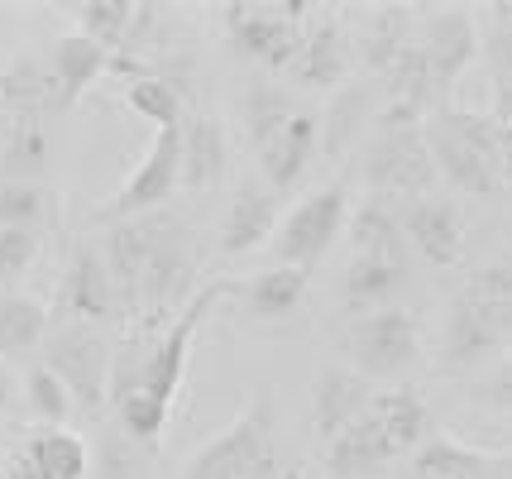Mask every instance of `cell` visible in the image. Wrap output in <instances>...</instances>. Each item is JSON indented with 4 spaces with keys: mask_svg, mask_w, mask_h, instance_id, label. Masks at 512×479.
Masks as SVG:
<instances>
[{
    "mask_svg": "<svg viewBox=\"0 0 512 479\" xmlns=\"http://www.w3.org/2000/svg\"><path fill=\"white\" fill-rule=\"evenodd\" d=\"M101 259L111 269L120 317H130V331H163L197 293V235L168 206L115 221Z\"/></svg>",
    "mask_w": 512,
    "mask_h": 479,
    "instance_id": "1",
    "label": "cell"
},
{
    "mask_svg": "<svg viewBox=\"0 0 512 479\" xmlns=\"http://www.w3.org/2000/svg\"><path fill=\"white\" fill-rule=\"evenodd\" d=\"M240 293V283L230 278H211L206 288L192 293V302L182 307L178 317L168 321L154 336V350H149V365H144V384L130 403H120L115 417H120V432L139 441V446H158L163 432H168V417H173V403H178V388L187 379V360H192V341L197 331L211 321V312L221 307L225 297Z\"/></svg>",
    "mask_w": 512,
    "mask_h": 479,
    "instance_id": "2",
    "label": "cell"
},
{
    "mask_svg": "<svg viewBox=\"0 0 512 479\" xmlns=\"http://www.w3.org/2000/svg\"><path fill=\"white\" fill-rule=\"evenodd\" d=\"M436 178H446L455 192L465 197H498L508 192V173H503V130L489 111H460V106H441L426 115L422 125Z\"/></svg>",
    "mask_w": 512,
    "mask_h": 479,
    "instance_id": "3",
    "label": "cell"
},
{
    "mask_svg": "<svg viewBox=\"0 0 512 479\" xmlns=\"http://www.w3.org/2000/svg\"><path fill=\"white\" fill-rule=\"evenodd\" d=\"M288 470L292 460H283L273 441V398L259 388L225 432L187 456L182 479H283Z\"/></svg>",
    "mask_w": 512,
    "mask_h": 479,
    "instance_id": "4",
    "label": "cell"
},
{
    "mask_svg": "<svg viewBox=\"0 0 512 479\" xmlns=\"http://www.w3.org/2000/svg\"><path fill=\"white\" fill-rule=\"evenodd\" d=\"M44 369L67 388L72 408L87 417L106 412V374H111V341L82 321H48Z\"/></svg>",
    "mask_w": 512,
    "mask_h": 479,
    "instance_id": "5",
    "label": "cell"
},
{
    "mask_svg": "<svg viewBox=\"0 0 512 479\" xmlns=\"http://www.w3.org/2000/svg\"><path fill=\"white\" fill-rule=\"evenodd\" d=\"M345 226H350V187L345 183L316 187L312 197H302V202L278 221L273 240H268L273 264H288V269L312 274L316 264L331 254L335 240L345 235Z\"/></svg>",
    "mask_w": 512,
    "mask_h": 479,
    "instance_id": "6",
    "label": "cell"
},
{
    "mask_svg": "<svg viewBox=\"0 0 512 479\" xmlns=\"http://www.w3.org/2000/svg\"><path fill=\"white\" fill-rule=\"evenodd\" d=\"M340 345L350 355V369H359L369 384L374 379H402L422 360V321L412 307L393 302V307L369 312V317H350Z\"/></svg>",
    "mask_w": 512,
    "mask_h": 479,
    "instance_id": "7",
    "label": "cell"
},
{
    "mask_svg": "<svg viewBox=\"0 0 512 479\" xmlns=\"http://www.w3.org/2000/svg\"><path fill=\"white\" fill-rule=\"evenodd\" d=\"M312 15L307 0H288V5H225L221 29L225 39L254 58L268 72H288L302 44V24Z\"/></svg>",
    "mask_w": 512,
    "mask_h": 479,
    "instance_id": "8",
    "label": "cell"
},
{
    "mask_svg": "<svg viewBox=\"0 0 512 479\" xmlns=\"http://www.w3.org/2000/svg\"><path fill=\"white\" fill-rule=\"evenodd\" d=\"M364 183L379 202H388V197H402V202L436 197V163H431L422 125L417 130H379L374 144L364 149Z\"/></svg>",
    "mask_w": 512,
    "mask_h": 479,
    "instance_id": "9",
    "label": "cell"
},
{
    "mask_svg": "<svg viewBox=\"0 0 512 479\" xmlns=\"http://www.w3.org/2000/svg\"><path fill=\"white\" fill-rule=\"evenodd\" d=\"M508 350V312L479 283H465L446 317V369H474Z\"/></svg>",
    "mask_w": 512,
    "mask_h": 479,
    "instance_id": "10",
    "label": "cell"
},
{
    "mask_svg": "<svg viewBox=\"0 0 512 479\" xmlns=\"http://www.w3.org/2000/svg\"><path fill=\"white\" fill-rule=\"evenodd\" d=\"M182 187V144H178V125L173 130H158L149 154L134 163V173L111 192V202L101 206L106 221H130V216H149L158 206H168V197Z\"/></svg>",
    "mask_w": 512,
    "mask_h": 479,
    "instance_id": "11",
    "label": "cell"
},
{
    "mask_svg": "<svg viewBox=\"0 0 512 479\" xmlns=\"http://www.w3.org/2000/svg\"><path fill=\"white\" fill-rule=\"evenodd\" d=\"M417 44H422L426 63H431V82H436V101L460 82L479 53V24L465 10H436V15H417Z\"/></svg>",
    "mask_w": 512,
    "mask_h": 479,
    "instance_id": "12",
    "label": "cell"
},
{
    "mask_svg": "<svg viewBox=\"0 0 512 479\" xmlns=\"http://www.w3.org/2000/svg\"><path fill=\"white\" fill-rule=\"evenodd\" d=\"M58 307H63L58 321H82V326H96V331L120 317V297H115L111 269H106L101 250H91V245L72 250L63 288H58Z\"/></svg>",
    "mask_w": 512,
    "mask_h": 479,
    "instance_id": "13",
    "label": "cell"
},
{
    "mask_svg": "<svg viewBox=\"0 0 512 479\" xmlns=\"http://www.w3.org/2000/svg\"><path fill=\"white\" fill-rule=\"evenodd\" d=\"M288 77L297 87H345L350 82V34H345V24L335 20V15H307L302 24V44H297V58H292Z\"/></svg>",
    "mask_w": 512,
    "mask_h": 479,
    "instance_id": "14",
    "label": "cell"
},
{
    "mask_svg": "<svg viewBox=\"0 0 512 479\" xmlns=\"http://www.w3.org/2000/svg\"><path fill=\"white\" fill-rule=\"evenodd\" d=\"M402 240L436 269H455L465 259V216L450 197H422L402 206Z\"/></svg>",
    "mask_w": 512,
    "mask_h": 479,
    "instance_id": "15",
    "label": "cell"
},
{
    "mask_svg": "<svg viewBox=\"0 0 512 479\" xmlns=\"http://www.w3.org/2000/svg\"><path fill=\"white\" fill-rule=\"evenodd\" d=\"M316 144H321V115H316L312 106H297L288 125L268 139L264 149H254V154H259V168H264L268 192L283 197V192H292V187L302 183L307 163L316 159Z\"/></svg>",
    "mask_w": 512,
    "mask_h": 479,
    "instance_id": "16",
    "label": "cell"
},
{
    "mask_svg": "<svg viewBox=\"0 0 512 479\" xmlns=\"http://www.w3.org/2000/svg\"><path fill=\"white\" fill-rule=\"evenodd\" d=\"M374 403V384L350 365H326L312 379V432L321 441L340 436L350 422H359Z\"/></svg>",
    "mask_w": 512,
    "mask_h": 479,
    "instance_id": "17",
    "label": "cell"
},
{
    "mask_svg": "<svg viewBox=\"0 0 512 479\" xmlns=\"http://www.w3.org/2000/svg\"><path fill=\"white\" fill-rule=\"evenodd\" d=\"M393 460H398V446L374 422V412H364L359 422H350L340 436L326 441V470L335 479H379Z\"/></svg>",
    "mask_w": 512,
    "mask_h": 479,
    "instance_id": "18",
    "label": "cell"
},
{
    "mask_svg": "<svg viewBox=\"0 0 512 479\" xmlns=\"http://www.w3.org/2000/svg\"><path fill=\"white\" fill-rule=\"evenodd\" d=\"M178 144H182V187H216L225 178V163H230V139H225L221 115L211 111H182L178 125Z\"/></svg>",
    "mask_w": 512,
    "mask_h": 479,
    "instance_id": "19",
    "label": "cell"
},
{
    "mask_svg": "<svg viewBox=\"0 0 512 479\" xmlns=\"http://www.w3.org/2000/svg\"><path fill=\"white\" fill-rule=\"evenodd\" d=\"M278 230V192H268L264 183H245L221 216V254L225 259H240V254L259 250L273 240Z\"/></svg>",
    "mask_w": 512,
    "mask_h": 479,
    "instance_id": "20",
    "label": "cell"
},
{
    "mask_svg": "<svg viewBox=\"0 0 512 479\" xmlns=\"http://www.w3.org/2000/svg\"><path fill=\"white\" fill-rule=\"evenodd\" d=\"M374 101H379V82H345L340 92L331 96V106L321 115V154L326 159H345L359 144L364 125L374 120Z\"/></svg>",
    "mask_w": 512,
    "mask_h": 479,
    "instance_id": "21",
    "label": "cell"
},
{
    "mask_svg": "<svg viewBox=\"0 0 512 479\" xmlns=\"http://www.w3.org/2000/svg\"><path fill=\"white\" fill-rule=\"evenodd\" d=\"M402 288H407V264H388V259H350V269L340 278V297L350 317L393 307Z\"/></svg>",
    "mask_w": 512,
    "mask_h": 479,
    "instance_id": "22",
    "label": "cell"
},
{
    "mask_svg": "<svg viewBox=\"0 0 512 479\" xmlns=\"http://www.w3.org/2000/svg\"><path fill=\"white\" fill-rule=\"evenodd\" d=\"M369 412H374V422H379L383 432H388V441L398 446V456H407V451H417L426 436L436 432V422H431V408H426V398L417 393V388H379L374 393V403H369Z\"/></svg>",
    "mask_w": 512,
    "mask_h": 479,
    "instance_id": "23",
    "label": "cell"
},
{
    "mask_svg": "<svg viewBox=\"0 0 512 479\" xmlns=\"http://www.w3.org/2000/svg\"><path fill=\"white\" fill-rule=\"evenodd\" d=\"M111 68V53L87 39V34H63V39H53V53H48V72H53V82H58V96H63V106H72L77 96L87 92L91 82L101 77V72Z\"/></svg>",
    "mask_w": 512,
    "mask_h": 479,
    "instance_id": "24",
    "label": "cell"
},
{
    "mask_svg": "<svg viewBox=\"0 0 512 479\" xmlns=\"http://www.w3.org/2000/svg\"><path fill=\"white\" fill-rule=\"evenodd\" d=\"M53 159V144L39 115H15L0 139V183H39V173Z\"/></svg>",
    "mask_w": 512,
    "mask_h": 479,
    "instance_id": "25",
    "label": "cell"
},
{
    "mask_svg": "<svg viewBox=\"0 0 512 479\" xmlns=\"http://www.w3.org/2000/svg\"><path fill=\"white\" fill-rule=\"evenodd\" d=\"M493 465V451L465 446L446 432H431L412 451V479H484Z\"/></svg>",
    "mask_w": 512,
    "mask_h": 479,
    "instance_id": "26",
    "label": "cell"
},
{
    "mask_svg": "<svg viewBox=\"0 0 512 479\" xmlns=\"http://www.w3.org/2000/svg\"><path fill=\"white\" fill-rule=\"evenodd\" d=\"M350 245H355V259H388V264H407V240H402V221L398 211L379 197L350 211Z\"/></svg>",
    "mask_w": 512,
    "mask_h": 479,
    "instance_id": "27",
    "label": "cell"
},
{
    "mask_svg": "<svg viewBox=\"0 0 512 479\" xmlns=\"http://www.w3.org/2000/svg\"><path fill=\"white\" fill-rule=\"evenodd\" d=\"M240 302L254 321H283L302 307L307 297V274L302 269H288V264H273L264 274H254L249 283H240Z\"/></svg>",
    "mask_w": 512,
    "mask_h": 479,
    "instance_id": "28",
    "label": "cell"
},
{
    "mask_svg": "<svg viewBox=\"0 0 512 479\" xmlns=\"http://www.w3.org/2000/svg\"><path fill=\"white\" fill-rule=\"evenodd\" d=\"M24 460H29V470L34 479H87L91 470V451L82 436L63 432V427H44V432H34L24 441Z\"/></svg>",
    "mask_w": 512,
    "mask_h": 479,
    "instance_id": "29",
    "label": "cell"
},
{
    "mask_svg": "<svg viewBox=\"0 0 512 479\" xmlns=\"http://www.w3.org/2000/svg\"><path fill=\"white\" fill-rule=\"evenodd\" d=\"M48 312L39 297L29 293H5L0 297V360L10 365V360H24V355H34L48 336Z\"/></svg>",
    "mask_w": 512,
    "mask_h": 479,
    "instance_id": "30",
    "label": "cell"
},
{
    "mask_svg": "<svg viewBox=\"0 0 512 479\" xmlns=\"http://www.w3.org/2000/svg\"><path fill=\"white\" fill-rule=\"evenodd\" d=\"M412 34H417V15H412V10H374V15L364 20L359 53H364V68H369L374 82L393 68V58L412 44Z\"/></svg>",
    "mask_w": 512,
    "mask_h": 479,
    "instance_id": "31",
    "label": "cell"
},
{
    "mask_svg": "<svg viewBox=\"0 0 512 479\" xmlns=\"http://www.w3.org/2000/svg\"><path fill=\"white\" fill-rule=\"evenodd\" d=\"M53 101H63L58 96V82H53V72H48V63H15V68L0 77V106L10 111V120L15 115H44Z\"/></svg>",
    "mask_w": 512,
    "mask_h": 479,
    "instance_id": "32",
    "label": "cell"
},
{
    "mask_svg": "<svg viewBox=\"0 0 512 479\" xmlns=\"http://www.w3.org/2000/svg\"><path fill=\"white\" fill-rule=\"evenodd\" d=\"M240 111H245L249 144H254V149H264L268 139H273L292 120L297 101H292V92H288V87H278V82H254V87L245 92V101H240Z\"/></svg>",
    "mask_w": 512,
    "mask_h": 479,
    "instance_id": "33",
    "label": "cell"
},
{
    "mask_svg": "<svg viewBox=\"0 0 512 479\" xmlns=\"http://www.w3.org/2000/svg\"><path fill=\"white\" fill-rule=\"evenodd\" d=\"M125 106H130L139 120H149L154 130H173V125H182L187 92H182V87H173L168 77L149 72V77H134L130 87H125Z\"/></svg>",
    "mask_w": 512,
    "mask_h": 479,
    "instance_id": "34",
    "label": "cell"
},
{
    "mask_svg": "<svg viewBox=\"0 0 512 479\" xmlns=\"http://www.w3.org/2000/svg\"><path fill=\"white\" fill-rule=\"evenodd\" d=\"M58 221V192L44 183H0V230H44Z\"/></svg>",
    "mask_w": 512,
    "mask_h": 479,
    "instance_id": "35",
    "label": "cell"
},
{
    "mask_svg": "<svg viewBox=\"0 0 512 479\" xmlns=\"http://www.w3.org/2000/svg\"><path fill=\"white\" fill-rule=\"evenodd\" d=\"M130 0H91V5H72V20H77V34H87L106 53H125L130 44V24H134Z\"/></svg>",
    "mask_w": 512,
    "mask_h": 479,
    "instance_id": "36",
    "label": "cell"
},
{
    "mask_svg": "<svg viewBox=\"0 0 512 479\" xmlns=\"http://www.w3.org/2000/svg\"><path fill=\"white\" fill-rule=\"evenodd\" d=\"M24 403H29V412H34L44 427H63L67 417H72V398H67V388L58 384L44 365H34L29 374H24Z\"/></svg>",
    "mask_w": 512,
    "mask_h": 479,
    "instance_id": "37",
    "label": "cell"
},
{
    "mask_svg": "<svg viewBox=\"0 0 512 479\" xmlns=\"http://www.w3.org/2000/svg\"><path fill=\"white\" fill-rule=\"evenodd\" d=\"M39 259V230H0V283L29 274Z\"/></svg>",
    "mask_w": 512,
    "mask_h": 479,
    "instance_id": "38",
    "label": "cell"
},
{
    "mask_svg": "<svg viewBox=\"0 0 512 479\" xmlns=\"http://www.w3.org/2000/svg\"><path fill=\"white\" fill-rule=\"evenodd\" d=\"M493 29H489V72H493V87H508L512 92V20H498L489 15Z\"/></svg>",
    "mask_w": 512,
    "mask_h": 479,
    "instance_id": "39",
    "label": "cell"
},
{
    "mask_svg": "<svg viewBox=\"0 0 512 479\" xmlns=\"http://www.w3.org/2000/svg\"><path fill=\"white\" fill-rule=\"evenodd\" d=\"M469 283H479V288H484L489 297H498V302H512V254L508 259H498V264H484Z\"/></svg>",
    "mask_w": 512,
    "mask_h": 479,
    "instance_id": "40",
    "label": "cell"
},
{
    "mask_svg": "<svg viewBox=\"0 0 512 479\" xmlns=\"http://www.w3.org/2000/svg\"><path fill=\"white\" fill-rule=\"evenodd\" d=\"M479 398H484V403H493L498 412H512V360H508V365H498L489 379H484Z\"/></svg>",
    "mask_w": 512,
    "mask_h": 479,
    "instance_id": "41",
    "label": "cell"
},
{
    "mask_svg": "<svg viewBox=\"0 0 512 479\" xmlns=\"http://www.w3.org/2000/svg\"><path fill=\"white\" fill-rule=\"evenodd\" d=\"M493 120H498V125H512V92L508 87H493Z\"/></svg>",
    "mask_w": 512,
    "mask_h": 479,
    "instance_id": "42",
    "label": "cell"
},
{
    "mask_svg": "<svg viewBox=\"0 0 512 479\" xmlns=\"http://www.w3.org/2000/svg\"><path fill=\"white\" fill-rule=\"evenodd\" d=\"M15 403V369L0 360V408H10Z\"/></svg>",
    "mask_w": 512,
    "mask_h": 479,
    "instance_id": "43",
    "label": "cell"
},
{
    "mask_svg": "<svg viewBox=\"0 0 512 479\" xmlns=\"http://www.w3.org/2000/svg\"><path fill=\"white\" fill-rule=\"evenodd\" d=\"M5 479H34V470H29V460H24V456L5 460Z\"/></svg>",
    "mask_w": 512,
    "mask_h": 479,
    "instance_id": "44",
    "label": "cell"
},
{
    "mask_svg": "<svg viewBox=\"0 0 512 479\" xmlns=\"http://www.w3.org/2000/svg\"><path fill=\"white\" fill-rule=\"evenodd\" d=\"M484 479H512V456H493V465H489V475Z\"/></svg>",
    "mask_w": 512,
    "mask_h": 479,
    "instance_id": "45",
    "label": "cell"
},
{
    "mask_svg": "<svg viewBox=\"0 0 512 479\" xmlns=\"http://www.w3.org/2000/svg\"><path fill=\"white\" fill-rule=\"evenodd\" d=\"M5 130H10V111L0 106V139H5Z\"/></svg>",
    "mask_w": 512,
    "mask_h": 479,
    "instance_id": "46",
    "label": "cell"
},
{
    "mask_svg": "<svg viewBox=\"0 0 512 479\" xmlns=\"http://www.w3.org/2000/svg\"><path fill=\"white\" fill-rule=\"evenodd\" d=\"M503 312H508V350H512V302H503Z\"/></svg>",
    "mask_w": 512,
    "mask_h": 479,
    "instance_id": "47",
    "label": "cell"
},
{
    "mask_svg": "<svg viewBox=\"0 0 512 479\" xmlns=\"http://www.w3.org/2000/svg\"><path fill=\"white\" fill-rule=\"evenodd\" d=\"M0 479H5V436H0Z\"/></svg>",
    "mask_w": 512,
    "mask_h": 479,
    "instance_id": "48",
    "label": "cell"
}]
</instances>
